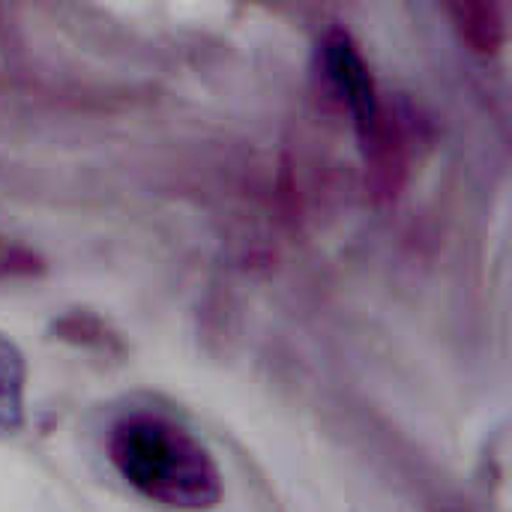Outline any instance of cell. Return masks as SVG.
I'll return each instance as SVG.
<instances>
[{"instance_id": "obj_1", "label": "cell", "mask_w": 512, "mask_h": 512, "mask_svg": "<svg viewBox=\"0 0 512 512\" xmlns=\"http://www.w3.org/2000/svg\"><path fill=\"white\" fill-rule=\"evenodd\" d=\"M108 459L144 501L180 512L213 510L222 501V471L207 444L162 414H129L111 426Z\"/></svg>"}, {"instance_id": "obj_2", "label": "cell", "mask_w": 512, "mask_h": 512, "mask_svg": "<svg viewBox=\"0 0 512 512\" xmlns=\"http://www.w3.org/2000/svg\"><path fill=\"white\" fill-rule=\"evenodd\" d=\"M321 57H324V69L336 87V93L345 99L357 135L363 141L366 159L375 165V171L381 177H393V156H396V144L390 141V129L384 123V108L378 99V87L372 78L369 63L363 60L357 42L351 39L348 30L333 27L324 33L321 39Z\"/></svg>"}, {"instance_id": "obj_3", "label": "cell", "mask_w": 512, "mask_h": 512, "mask_svg": "<svg viewBox=\"0 0 512 512\" xmlns=\"http://www.w3.org/2000/svg\"><path fill=\"white\" fill-rule=\"evenodd\" d=\"M27 408V360L21 348L0 333V432H18Z\"/></svg>"}, {"instance_id": "obj_4", "label": "cell", "mask_w": 512, "mask_h": 512, "mask_svg": "<svg viewBox=\"0 0 512 512\" xmlns=\"http://www.w3.org/2000/svg\"><path fill=\"white\" fill-rule=\"evenodd\" d=\"M453 24L462 36L465 45H471L477 54H495L504 45L507 24L504 12L495 3H456L453 9Z\"/></svg>"}, {"instance_id": "obj_5", "label": "cell", "mask_w": 512, "mask_h": 512, "mask_svg": "<svg viewBox=\"0 0 512 512\" xmlns=\"http://www.w3.org/2000/svg\"><path fill=\"white\" fill-rule=\"evenodd\" d=\"M27 270H33V258H30L24 249H18V246L6 243V240L0 237V276L27 273Z\"/></svg>"}]
</instances>
